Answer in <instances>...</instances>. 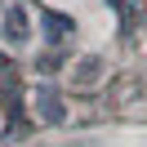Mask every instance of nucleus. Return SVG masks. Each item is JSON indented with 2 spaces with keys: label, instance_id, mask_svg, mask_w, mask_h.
I'll return each instance as SVG.
<instances>
[{
  "label": "nucleus",
  "instance_id": "nucleus-4",
  "mask_svg": "<svg viewBox=\"0 0 147 147\" xmlns=\"http://www.w3.org/2000/svg\"><path fill=\"white\" fill-rule=\"evenodd\" d=\"M67 36H71V18H63V13H45V40H49V45H63Z\"/></svg>",
  "mask_w": 147,
  "mask_h": 147
},
{
  "label": "nucleus",
  "instance_id": "nucleus-3",
  "mask_svg": "<svg viewBox=\"0 0 147 147\" xmlns=\"http://www.w3.org/2000/svg\"><path fill=\"white\" fill-rule=\"evenodd\" d=\"M98 76H102V58H80V63L71 67V85L76 89H94V85H98Z\"/></svg>",
  "mask_w": 147,
  "mask_h": 147
},
{
  "label": "nucleus",
  "instance_id": "nucleus-1",
  "mask_svg": "<svg viewBox=\"0 0 147 147\" xmlns=\"http://www.w3.org/2000/svg\"><path fill=\"white\" fill-rule=\"evenodd\" d=\"M27 40H31V18H27V9H22V5H9V9H5V45L22 49Z\"/></svg>",
  "mask_w": 147,
  "mask_h": 147
},
{
  "label": "nucleus",
  "instance_id": "nucleus-5",
  "mask_svg": "<svg viewBox=\"0 0 147 147\" xmlns=\"http://www.w3.org/2000/svg\"><path fill=\"white\" fill-rule=\"evenodd\" d=\"M107 5H111V9H120V5H125V0H107Z\"/></svg>",
  "mask_w": 147,
  "mask_h": 147
},
{
  "label": "nucleus",
  "instance_id": "nucleus-2",
  "mask_svg": "<svg viewBox=\"0 0 147 147\" xmlns=\"http://www.w3.org/2000/svg\"><path fill=\"white\" fill-rule=\"evenodd\" d=\"M36 111H40L45 125H63V120H67L63 98H58V89H49V85H40V89H36Z\"/></svg>",
  "mask_w": 147,
  "mask_h": 147
}]
</instances>
